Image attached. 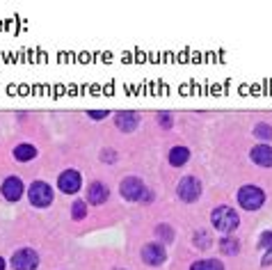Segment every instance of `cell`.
I'll return each instance as SVG.
<instances>
[{
    "mask_svg": "<svg viewBox=\"0 0 272 270\" xmlns=\"http://www.w3.org/2000/svg\"><path fill=\"white\" fill-rule=\"evenodd\" d=\"M23 190H25V186L18 176H7L2 181V186H0V192H2V197L7 202H18V199L23 197Z\"/></svg>",
    "mask_w": 272,
    "mask_h": 270,
    "instance_id": "obj_7",
    "label": "cell"
},
{
    "mask_svg": "<svg viewBox=\"0 0 272 270\" xmlns=\"http://www.w3.org/2000/svg\"><path fill=\"white\" fill-rule=\"evenodd\" d=\"M89 117H92V119H103V117H108V110H92Z\"/></svg>",
    "mask_w": 272,
    "mask_h": 270,
    "instance_id": "obj_24",
    "label": "cell"
},
{
    "mask_svg": "<svg viewBox=\"0 0 272 270\" xmlns=\"http://www.w3.org/2000/svg\"><path fill=\"white\" fill-rule=\"evenodd\" d=\"M71 216H73V220H83V217L87 216V204H85V202H76L71 209Z\"/></svg>",
    "mask_w": 272,
    "mask_h": 270,
    "instance_id": "obj_20",
    "label": "cell"
},
{
    "mask_svg": "<svg viewBox=\"0 0 272 270\" xmlns=\"http://www.w3.org/2000/svg\"><path fill=\"white\" fill-rule=\"evenodd\" d=\"M37 156V147L35 144H18L16 149H14V158L21 162H28Z\"/></svg>",
    "mask_w": 272,
    "mask_h": 270,
    "instance_id": "obj_14",
    "label": "cell"
},
{
    "mask_svg": "<svg viewBox=\"0 0 272 270\" xmlns=\"http://www.w3.org/2000/svg\"><path fill=\"white\" fill-rule=\"evenodd\" d=\"M176 195L183 199V202H188V204L197 202V199H199V195H201V183H199V179H195V176H183V179L178 181Z\"/></svg>",
    "mask_w": 272,
    "mask_h": 270,
    "instance_id": "obj_4",
    "label": "cell"
},
{
    "mask_svg": "<svg viewBox=\"0 0 272 270\" xmlns=\"http://www.w3.org/2000/svg\"><path fill=\"white\" fill-rule=\"evenodd\" d=\"M158 124H160V126H165V128H169V126H172V117H169L167 112H160L158 114Z\"/></svg>",
    "mask_w": 272,
    "mask_h": 270,
    "instance_id": "obj_22",
    "label": "cell"
},
{
    "mask_svg": "<svg viewBox=\"0 0 272 270\" xmlns=\"http://www.w3.org/2000/svg\"><path fill=\"white\" fill-rule=\"evenodd\" d=\"M266 202V195L259 186H243L238 190V204L243 206L245 211H256L263 206Z\"/></svg>",
    "mask_w": 272,
    "mask_h": 270,
    "instance_id": "obj_3",
    "label": "cell"
},
{
    "mask_svg": "<svg viewBox=\"0 0 272 270\" xmlns=\"http://www.w3.org/2000/svg\"><path fill=\"white\" fill-rule=\"evenodd\" d=\"M219 250L224 254H238V250H240V245H238L236 238H231V236H224V238L219 240Z\"/></svg>",
    "mask_w": 272,
    "mask_h": 270,
    "instance_id": "obj_16",
    "label": "cell"
},
{
    "mask_svg": "<svg viewBox=\"0 0 272 270\" xmlns=\"http://www.w3.org/2000/svg\"><path fill=\"white\" fill-rule=\"evenodd\" d=\"M144 190H147V186H144L137 176H126V179L121 181V186H119L121 197L128 199V202H140L142 195H144Z\"/></svg>",
    "mask_w": 272,
    "mask_h": 270,
    "instance_id": "obj_5",
    "label": "cell"
},
{
    "mask_svg": "<svg viewBox=\"0 0 272 270\" xmlns=\"http://www.w3.org/2000/svg\"><path fill=\"white\" fill-rule=\"evenodd\" d=\"M114 124H117L119 131L133 133L137 128V124H140V114L137 112H119L117 117H114Z\"/></svg>",
    "mask_w": 272,
    "mask_h": 270,
    "instance_id": "obj_11",
    "label": "cell"
},
{
    "mask_svg": "<svg viewBox=\"0 0 272 270\" xmlns=\"http://www.w3.org/2000/svg\"><path fill=\"white\" fill-rule=\"evenodd\" d=\"M114 158H117V156H114V151H112V149H103V154H101V161H103V162H108V161L112 162Z\"/></svg>",
    "mask_w": 272,
    "mask_h": 270,
    "instance_id": "obj_23",
    "label": "cell"
},
{
    "mask_svg": "<svg viewBox=\"0 0 272 270\" xmlns=\"http://www.w3.org/2000/svg\"><path fill=\"white\" fill-rule=\"evenodd\" d=\"M0 270H5V261L2 259H0Z\"/></svg>",
    "mask_w": 272,
    "mask_h": 270,
    "instance_id": "obj_25",
    "label": "cell"
},
{
    "mask_svg": "<svg viewBox=\"0 0 272 270\" xmlns=\"http://www.w3.org/2000/svg\"><path fill=\"white\" fill-rule=\"evenodd\" d=\"M249 156H252V161H254L256 165H261V167H272V147H268V144L254 147Z\"/></svg>",
    "mask_w": 272,
    "mask_h": 270,
    "instance_id": "obj_12",
    "label": "cell"
},
{
    "mask_svg": "<svg viewBox=\"0 0 272 270\" xmlns=\"http://www.w3.org/2000/svg\"><path fill=\"white\" fill-rule=\"evenodd\" d=\"M190 270H224V266L218 259H204V261H195Z\"/></svg>",
    "mask_w": 272,
    "mask_h": 270,
    "instance_id": "obj_15",
    "label": "cell"
},
{
    "mask_svg": "<svg viewBox=\"0 0 272 270\" xmlns=\"http://www.w3.org/2000/svg\"><path fill=\"white\" fill-rule=\"evenodd\" d=\"M192 240H195V245L201 247V250H208V247H211V243H213V240H211V236H208L206 231H197Z\"/></svg>",
    "mask_w": 272,
    "mask_h": 270,
    "instance_id": "obj_17",
    "label": "cell"
},
{
    "mask_svg": "<svg viewBox=\"0 0 272 270\" xmlns=\"http://www.w3.org/2000/svg\"><path fill=\"white\" fill-rule=\"evenodd\" d=\"M28 197L30 204L37 206V209H46L53 202V188L48 186L46 181H35L32 186L28 188Z\"/></svg>",
    "mask_w": 272,
    "mask_h": 270,
    "instance_id": "obj_2",
    "label": "cell"
},
{
    "mask_svg": "<svg viewBox=\"0 0 272 270\" xmlns=\"http://www.w3.org/2000/svg\"><path fill=\"white\" fill-rule=\"evenodd\" d=\"M211 222H213V227L218 229V231L231 234V231H236L238 229L240 217H238V213L231 209V206H218V209L211 213Z\"/></svg>",
    "mask_w": 272,
    "mask_h": 270,
    "instance_id": "obj_1",
    "label": "cell"
},
{
    "mask_svg": "<svg viewBox=\"0 0 272 270\" xmlns=\"http://www.w3.org/2000/svg\"><path fill=\"white\" fill-rule=\"evenodd\" d=\"M156 234L163 238V243H172L174 240V231L169 229V224H160V227L156 229Z\"/></svg>",
    "mask_w": 272,
    "mask_h": 270,
    "instance_id": "obj_19",
    "label": "cell"
},
{
    "mask_svg": "<svg viewBox=\"0 0 272 270\" xmlns=\"http://www.w3.org/2000/svg\"><path fill=\"white\" fill-rule=\"evenodd\" d=\"M142 259H144V264H149V266H160L167 259V252L160 243H149V245L142 247Z\"/></svg>",
    "mask_w": 272,
    "mask_h": 270,
    "instance_id": "obj_9",
    "label": "cell"
},
{
    "mask_svg": "<svg viewBox=\"0 0 272 270\" xmlns=\"http://www.w3.org/2000/svg\"><path fill=\"white\" fill-rule=\"evenodd\" d=\"M254 135L261 140H272V126H268V124H256Z\"/></svg>",
    "mask_w": 272,
    "mask_h": 270,
    "instance_id": "obj_18",
    "label": "cell"
},
{
    "mask_svg": "<svg viewBox=\"0 0 272 270\" xmlns=\"http://www.w3.org/2000/svg\"><path fill=\"white\" fill-rule=\"evenodd\" d=\"M39 266V257H37L35 250L23 247V250H16L12 254V268L14 270H35Z\"/></svg>",
    "mask_w": 272,
    "mask_h": 270,
    "instance_id": "obj_6",
    "label": "cell"
},
{
    "mask_svg": "<svg viewBox=\"0 0 272 270\" xmlns=\"http://www.w3.org/2000/svg\"><path fill=\"white\" fill-rule=\"evenodd\" d=\"M259 245L263 247V250H270V252H272V231H266V234H261Z\"/></svg>",
    "mask_w": 272,
    "mask_h": 270,
    "instance_id": "obj_21",
    "label": "cell"
},
{
    "mask_svg": "<svg viewBox=\"0 0 272 270\" xmlns=\"http://www.w3.org/2000/svg\"><path fill=\"white\" fill-rule=\"evenodd\" d=\"M108 197H110V190H108L106 183H101V181H94L92 186L87 188V202L89 204H103V202H108Z\"/></svg>",
    "mask_w": 272,
    "mask_h": 270,
    "instance_id": "obj_10",
    "label": "cell"
},
{
    "mask_svg": "<svg viewBox=\"0 0 272 270\" xmlns=\"http://www.w3.org/2000/svg\"><path fill=\"white\" fill-rule=\"evenodd\" d=\"M57 188L64 195H73V192L80 190V174H78L76 169H66V172H62L57 179Z\"/></svg>",
    "mask_w": 272,
    "mask_h": 270,
    "instance_id": "obj_8",
    "label": "cell"
},
{
    "mask_svg": "<svg viewBox=\"0 0 272 270\" xmlns=\"http://www.w3.org/2000/svg\"><path fill=\"white\" fill-rule=\"evenodd\" d=\"M188 158H190L188 147H174V149L169 151V165H172V167H181V165H185Z\"/></svg>",
    "mask_w": 272,
    "mask_h": 270,
    "instance_id": "obj_13",
    "label": "cell"
}]
</instances>
